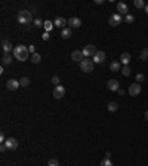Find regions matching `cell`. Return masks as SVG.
<instances>
[{
	"mask_svg": "<svg viewBox=\"0 0 148 166\" xmlns=\"http://www.w3.org/2000/svg\"><path fill=\"white\" fill-rule=\"evenodd\" d=\"M28 54H30V51H28V48L24 46V44H19V46H16V48L13 49V56H15L18 61H27V59H28Z\"/></svg>",
	"mask_w": 148,
	"mask_h": 166,
	"instance_id": "1",
	"label": "cell"
},
{
	"mask_svg": "<svg viewBox=\"0 0 148 166\" xmlns=\"http://www.w3.org/2000/svg\"><path fill=\"white\" fill-rule=\"evenodd\" d=\"M18 21L19 24H30L33 21V15L30 11H21L18 13Z\"/></svg>",
	"mask_w": 148,
	"mask_h": 166,
	"instance_id": "2",
	"label": "cell"
},
{
	"mask_svg": "<svg viewBox=\"0 0 148 166\" xmlns=\"http://www.w3.org/2000/svg\"><path fill=\"white\" fill-rule=\"evenodd\" d=\"M93 65H95L93 59H83V61L80 62V68H81V71H84V73H92V71H93Z\"/></svg>",
	"mask_w": 148,
	"mask_h": 166,
	"instance_id": "3",
	"label": "cell"
},
{
	"mask_svg": "<svg viewBox=\"0 0 148 166\" xmlns=\"http://www.w3.org/2000/svg\"><path fill=\"white\" fill-rule=\"evenodd\" d=\"M64 95H65V88L61 86V85L55 86V89H53V98H55V100H61Z\"/></svg>",
	"mask_w": 148,
	"mask_h": 166,
	"instance_id": "4",
	"label": "cell"
},
{
	"mask_svg": "<svg viewBox=\"0 0 148 166\" xmlns=\"http://www.w3.org/2000/svg\"><path fill=\"white\" fill-rule=\"evenodd\" d=\"M120 22H122V15H120V13H114V15H111V16L108 18V24H110L111 27H117Z\"/></svg>",
	"mask_w": 148,
	"mask_h": 166,
	"instance_id": "5",
	"label": "cell"
},
{
	"mask_svg": "<svg viewBox=\"0 0 148 166\" xmlns=\"http://www.w3.org/2000/svg\"><path fill=\"white\" fill-rule=\"evenodd\" d=\"M141 94V83H132L129 86V95L132 97H138Z\"/></svg>",
	"mask_w": 148,
	"mask_h": 166,
	"instance_id": "6",
	"label": "cell"
},
{
	"mask_svg": "<svg viewBox=\"0 0 148 166\" xmlns=\"http://www.w3.org/2000/svg\"><path fill=\"white\" fill-rule=\"evenodd\" d=\"M21 86V83H19V80H15V79H9L8 82H6V88L8 90H16V89Z\"/></svg>",
	"mask_w": 148,
	"mask_h": 166,
	"instance_id": "7",
	"label": "cell"
},
{
	"mask_svg": "<svg viewBox=\"0 0 148 166\" xmlns=\"http://www.w3.org/2000/svg\"><path fill=\"white\" fill-rule=\"evenodd\" d=\"M107 88L110 89V90H113V92H115V90L120 89V82L117 79H111V80L107 82Z\"/></svg>",
	"mask_w": 148,
	"mask_h": 166,
	"instance_id": "8",
	"label": "cell"
},
{
	"mask_svg": "<svg viewBox=\"0 0 148 166\" xmlns=\"http://www.w3.org/2000/svg\"><path fill=\"white\" fill-rule=\"evenodd\" d=\"M96 52H98V51H96V48H95L93 44H88V46L83 48V55L84 56H93Z\"/></svg>",
	"mask_w": 148,
	"mask_h": 166,
	"instance_id": "9",
	"label": "cell"
},
{
	"mask_svg": "<svg viewBox=\"0 0 148 166\" xmlns=\"http://www.w3.org/2000/svg\"><path fill=\"white\" fill-rule=\"evenodd\" d=\"M15 48L12 46V43L9 40H6V39H3L2 40V51H3V54H9L11 51H13Z\"/></svg>",
	"mask_w": 148,
	"mask_h": 166,
	"instance_id": "10",
	"label": "cell"
},
{
	"mask_svg": "<svg viewBox=\"0 0 148 166\" xmlns=\"http://www.w3.org/2000/svg\"><path fill=\"white\" fill-rule=\"evenodd\" d=\"M53 25L57 27V28H65L67 25H68V21L65 19V18H62V16H58L57 19H55V22H53Z\"/></svg>",
	"mask_w": 148,
	"mask_h": 166,
	"instance_id": "11",
	"label": "cell"
},
{
	"mask_svg": "<svg viewBox=\"0 0 148 166\" xmlns=\"http://www.w3.org/2000/svg\"><path fill=\"white\" fill-rule=\"evenodd\" d=\"M80 25H81V19L77 16H73L68 19V28H79Z\"/></svg>",
	"mask_w": 148,
	"mask_h": 166,
	"instance_id": "12",
	"label": "cell"
},
{
	"mask_svg": "<svg viewBox=\"0 0 148 166\" xmlns=\"http://www.w3.org/2000/svg\"><path fill=\"white\" fill-rule=\"evenodd\" d=\"M71 59L76 61V62H81V61L84 59L83 51H73V54H71Z\"/></svg>",
	"mask_w": 148,
	"mask_h": 166,
	"instance_id": "13",
	"label": "cell"
},
{
	"mask_svg": "<svg viewBox=\"0 0 148 166\" xmlns=\"http://www.w3.org/2000/svg\"><path fill=\"white\" fill-rule=\"evenodd\" d=\"M5 145H6L8 150H16V148H18V141H16L15 138H8L6 143H5Z\"/></svg>",
	"mask_w": 148,
	"mask_h": 166,
	"instance_id": "14",
	"label": "cell"
},
{
	"mask_svg": "<svg viewBox=\"0 0 148 166\" xmlns=\"http://www.w3.org/2000/svg\"><path fill=\"white\" fill-rule=\"evenodd\" d=\"M117 11H119L120 15H127L129 13V6L126 3H123V2H119L117 3Z\"/></svg>",
	"mask_w": 148,
	"mask_h": 166,
	"instance_id": "15",
	"label": "cell"
},
{
	"mask_svg": "<svg viewBox=\"0 0 148 166\" xmlns=\"http://www.w3.org/2000/svg\"><path fill=\"white\" fill-rule=\"evenodd\" d=\"M104 61H105V54H104L102 51H98V52L93 55V62H95V64H102Z\"/></svg>",
	"mask_w": 148,
	"mask_h": 166,
	"instance_id": "16",
	"label": "cell"
},
{
	"mask_svg": "<svg viewBox=\"0 0 148 166\" xmlns=\"http://www.w3.org/2000/svg\"><path fill=\"white\" fill-rule=\"evenodd\" d=\"M130 59H132V56L129 52H123L122 56H120V61H122V64H125V65H129V62H130Z\"/></svg>",
	"mask_w": 148,
	"mask_h": 166,
	"instance_id": "17",
	"label": "cell"
},
{
	"mask_svg": "<svg viewBox=\"0 0 148 166\" xmlns=\"http://www.w3.org/2000/svg\"><path fill=\"white\" fill-rule=\"evenodd\" d=\"M11 62H12L11 54H3V58H2V65H9Z\"/></svg>",
	"mask_w": 148,
	"mask_h": 166,
	"instance_id": "18",
	"label": "cell"
},
{
	"mask_svg": "<svg viewBox=\"0 0 148 166\" xmlns=\"http://www.w3.org/2000/svg\"><path fill=\"white\" fill-rule=\"evenodd\" d=\"M110 70H111V71H114V73H115V71H119V70H120V62L113 61V62L110 64Z\"/></svg>",
	"mask_w": 148,
	"mask_h": 166,
	"instance_id": "19",
	"label": "cell"
},
{
	"mask_svg": "<svg viewBox=\"0 0 148 166\" xmlns=\"http://www.w3.org/2000/svg\"><path fill=\"white\" fill-rule=\"evenodd\" d=\"M139 59H142V61H148V48H144L142 49V52L139 54Z\"/></svg>",
	"mask_w": 148,
	"mask_h": 166,
	"instance_id": "20",
	"label": "cell"
},
{
	"mask_svg": "<svg viewBox=\"0 0 148 166\" xmlns=\"http://www.w3.org/2000/svg\"><path fill=\"white\" fill-rule=\"evenodd\" d=\"M107 108H108V111H117V108H119V104L117 102H108V105H107Z\"/></svg>",
	"mask_w": 148,
	"mask_h": 166,
	"instance_id": "21",
	"label": "cell"
},
{
	"mask_svg": "<svg viewBox=\"0 0 148 166\" xmlns=\"http://www.w3.org/2000/svg\"><path fill=\"white\" fill-rule=\"evenodd\" d=\"M61 36L64 37V39H70L73 34H71V28H64L62 30V33H61Z\"/></svg>",
	"mask_w": 148,
	"mask_h": 166,
	"instance_id": "22",
	"label": "cell"
},
{
	"mask_svg": "<svg viewBox=\"0 0 148 166\" xmlns=\"http://www.w3.org/2000/svg\"><path fill=\"white\" fill-rule=\"evenodd\" d=\"M133 5H135V8H138V9H142V8L145 9V6H147V5L144 3V0H135Z\"/></svg>",
	"mask_w": 148,
	"mask_h": 166,
	"instance_id": "23",
	"label": "cell"
},
{
	"mask_svg": "<svg viewBox=\"0 0 148 166\" xmlns=\"http://www.w3.org/2000/svg\"><path fill=\"white\" fill-rule=\"evenodd\" d=\"M40 59H42V55H40V54H37V52H36L34 55H31V61H33V64H39V62H40Z\"/></svg>",
	"mask_w": 148,
	"mask_h": 166,
	"instance_id": "24",
	"label": "cell"
},
{
	"mask_svg": "<svg viewBox=\"0 0 148 166\" xmlns=\"http://www.w3.org/2000/svg\"><path fill=\"white\" fill-rule=\"evenodd\" d=\"M43 25H45V30L47 31V33H49V31H50V30H52V28L55 27L52 21H45V24H43Z\"/></svg>",
	"mask_w": 148,
	"mask_h": 166,
	"instance_id": "25",
	"label": "cell"
},
{
	"mask_svg": "<svg viewBox=\"0 0 148 166\" xmlns=\"http://www.w3.org/2000/svg\"><path fill=\"white\" fill-rule=\"evenodd\" d=\"M130 71H132V70H130V67H129V65H125L123 68H122V74L126 76V77H127V76H130Z\"/></svg>",
	"mask_w": 148,
	"mask_h": 166,
	"instance_id": "26",
	"label": "cell"
},
{
	"mask_svg": "<svg viewBox=\"0 0 148 166\" xmlns=\"http://www.w3.org/2000/svg\"><path fill=\"white\" fill-rule=\"evenodd\" d=\"M19 83H21V86L25 88V86H28V85H30V79H28V77H21Z\"/></svg>",
	"mask_w": 148,
	"mask_h": 166,
	"instance_id": "27",
	"label": "cell"
},
{
	"mask_svg": "<svg viewBox=\"0 0 148 166\" xmlns=\"http://www.w3.org/2000/svg\"><path fill=\"white\" fill-rule=\"evenodd\" d=\"M125 21L127 22V24H132V22L135 21V16H133V15H130V13H127V15L125 16Z\"/></svg>",
	"mask_w": 148,
	"mask_h": 166,
	"instance_id": "28",
	"label": "cell"
},
{
	"mask_svg": "<svg viewBox=\"0 0 148 166\" xmlns=\"http://www.w3.org/2000/svg\"><path fill=\"white\" fill-rule=\"evenodd\" d=\"M144 80H145V76H144L142 73H138V74H136V82H138V83H142Z\"/></svg>",
	"mask_w": 148,
	"mask_h": 166,
	"instance_id": "29",
	"label": "cell"
},
{
	"mask_svg": "<svg viewBox=\"0 0 148 166\" xmlns=\"http://www.w3.org/2000/svg\"><path fill=\"white\" fill-rule=\"evenodd\" d=\"M47 166H59V162H58L57 159H50L47 162Z\"/></svg>",
	"mask_w": 148,
	"mask_h": 166,
	"instance_id": "30",
	"label": "cell"
},
{
	"mask_svg": "<svg viewBox=\"0 0 148 166\" xmlns=\"http://www.w3.org/2000/svg\"><path fill=\"white\" fill-rule=\"evenodd\" d=\"M101 166H114L113 162L111 160H107V159H104L102 162H101Z\"/></svg>",
	"mask_w": 148,
	"mask_h": 166,
	"instance_id": "31",
	"label": "cell"
},
{
	"mask_svg": "<svg viewBox=\"0 0 148 166\" xmlns=\"http://www.w3.org/2000/svg\"><path fill=\"white\" fill-rule=\"evenodd\" d=\"M59 82H61V80H59V77H58V76H53V77H52V83H53L55 86H58V85H59Z\"/></svg>",
	"mask_w": 148,
	"mask_h": 166,
	"instance_id": "32",
	"label": "cell"
},
{
	"mask_svg": "<svg viewBox=\"0 0 148 166\" xmlns=\"http://www.w3.org/2000/svg\"><path fill=\"white\" fill-rule=\"evenodd\" d=\"M43 24H45V22L42 21L40 18H37V19H36V21H34V25H36V27H42Z\"/></svg>",
	"mask_w": 148,
	"mask_h": 166,
	"instance_id": "33",
	"label": "cell"
},
{
	"mask_svg": "<svg viewBox=\"0 0 148 166\" xmlns=\"http://www.w3.org/2000/svg\"><path fill=\"white\" fill-rule=\"evenodd\" d=\"M28 51H30V54H31V55H34V54H36V48H34V44L28 46Z\"/></svg>",
	"mask_w": 148,
	"mask_h": 166,
	"instance_id": "34",
	"label": "cell"
},
{
	"mask_svg": "<svg viewBox=\"0 0 148 166\" xmlns=\"http://www.w3.org/2000/svg\"><path fill=\"white\" fill-rule=\"evenodd\" d=\"M49 37H50V36H49V33H47V31H45V33H43V36H42V39H43V40H49Z\"/></svg>",
	"mask_w": 148,
	"mask_h": 166,
	"instance_id": "35",
	"label": "cell"
},
{
	"mask_svg": "<svg viewBox=\"0 0 148 166\" xmlns=\"http://www.w3.org/2000/svg\"><path fill=\"white\" fill-rule=\"evenodd\" d=\"M6 150H8V148H6V145H5V144H2V145H0V151H2V153H5Z\"/></svg>",
	"mask_w": 148,
	"mask_h": 166,
	"instance_id": "36",
	"label": "cell"
},
{
	"mask_svg": "<svg viewBox=\"0 0 148 166\" xmlns=\"http://www.w3.org/2000/svg\"><path fill=\"white\" fill-rule=\"evenodd\" d=\"M0 141H2V144H5V143H6V138H5V135H3V133L0 135Z\"/></svg>",
	"mask_w": 148,
	"mask_h": 166,
	"instance_id": "37",
	"label": "cell"
},
{
	"mask_svg": "<svg viewBox=\"0 0 148 166\" xmlns=\"http://www.w3.org/2000/svg\"><path fill=\"white\" fill-rule=\"evenodd\" d=\"M105 159H107V160H110V159H111V153H110V151H107V153H105Z\"/></svg>",
	"mask_w": 148,
	"mask_h": 166,
	"instance_id": "38",
	"label": "cell"
},
{
	"mask_svg": "<svg viewBox=\"0 0 148 166\" xmlns=\"http://www.w3.org/2000/svg\"><path fill=\"white\" fill-rule=\"evenodd\" d=\"M117 92H119V95H125V90H123V89H119Z\"/></svg>",
	"mask_w": 148,
	"mask_h": 166,
	"instance_id": "39",
	"label": "cell"
},
{
	"mask_svg": "<svg viewBox=\"0 0 148 166\" xmlns=\"http://www.w3.org/2000/svg\"><path fill=\"white\" fill-rule=\"evenodd\" d=\"M95 3H96V5H102V3H104V0H96Z\"/></svg>",
	"mask_w": 148,
	"mask_h": 166,
	"instance_id": "40",
	"label": "cell"
},
{
	"mask_svg": "<svg viewBox=\"0 0 148 166\" xmlns=\"http://www.w3.org/2000/svg\"><path fill=\"white\" fill-rule=\"evenodd\" d=\"M145 119H147V120H148V110L145 111Z\"/></svg>",
	"mask_w": 148,
	"mask_h": 166,
	"instance_id": "41",
	"label": "cell"
},
{
	"mask_svg": "<svg viewBox=\"0 0 148 166\" xmlns=\"http://www.w3.org/2000/svg\"><path fill=\"white\" fill-rule=\"evenodd\" d=\"M145 12H147V15H148V5L145 6Z\"/></svg>",
	"mask_w": 148,
	"mask_h": 166,
	"instance_id": "42",
	"label": "cell"
}]
</instances>
